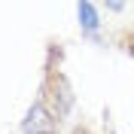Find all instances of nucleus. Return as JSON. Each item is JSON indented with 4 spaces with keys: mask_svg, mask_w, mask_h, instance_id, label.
Segmentation results:
<instances>
[{
    "mask_svg": "<svg viewBox=\"0 0 134 134\" xmlns=\"http://www.w3.org/2000/svg\"><path fill=\"white\" fill-rule=\"evenodd\" d=\"M125 9H128V3H107V12H116V15L125 12Z\"/></svg>",
    "mask_w": 134,
    "mask_h": 134,
    "instance_id": "20e7f679",
    "label": "nucleus"
},
{
    "mask_svg": "<svg viewBox=\"0 0 134 134\" xmlns=\"http://www.w3.org/2000/svg\"><path fill=\"white\" fill-rule=\"evenodd\" d=\"M58 128H61L58 116L49 110V104H46L43 98H37L31 107L25 110L18 131H21V134H58Z\"/></svg>",
    "mask_w": 134,
    "mask_h": 134,
    "instance_id": "f03ea898",
    "label": "nucleus"
},
{
    "mask_svg": "<svg viewBox=\"0 0 134 134\" xmlns=\"http://www.w3.org/2000/svg\"><path fill=\"white\" fill-rule=\"evenodd\" d=\"M40 98L49 104V110L58 116V122H64V119L73 113V107H76L73 85H70V79H67L64 73H58V70H49V76H46V85H43V94H40Z\"/></svg>",
    "mask_w": 134,
    "mask_h": 134,
    "instance_id": "f257e3e1",
    "label": "nucleus"
},
{
    "mask_svg": "<svg viewBox=\"0 0 134 134\" xmlns=\"http://www.w3.org/2000/svg\"><path fill=\"white\" fill-rule=\"evenodd\" d=\"M76 21H79V31H82L85 40L92 43H100V6L82 0V3H76Z\"/></svg>",
    "mask_w": 134,
    "mask_h": 134,
    "instance_id": "7ed1b4c3",
    "label": "nucleus"
}]
</instances>
